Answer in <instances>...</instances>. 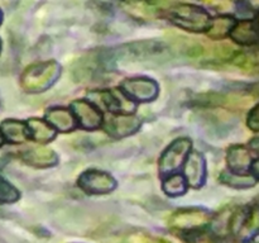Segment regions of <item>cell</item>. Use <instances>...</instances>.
Returning <instances> with one entry per match:
<instances>
[{
  "label": "cell",
  "mask_w": 259,
  "mask_h": 243,
  "mask_svg": "<svg viewBox=\"0 0 259 243\" xmlns=\"http://www.w3.org/2000/svg\"><path fill=\"white\" fill-rule=\"evenodd\" d=\"M61 66L55 60L42 61L28 66L20 76V85L27 93H43L57 81Z\"/></svg>",
  "instance_id": "obj_1"
},
{
  "label": "cell",
  "mask_w": 259,
  "mask_h": 243,
  "mask_svg": "<svg viewBox=\"0 0 259 243\" xmlns=\"http://www.w3.org/2000/svg\"><path fill=\"white\" fill-rule=\"evenodd\" d=\"M113 62L114 57L106 51H91L76 61L72 67V75L77 83H91L109 72L113 67Z\"/></svg>",
  "instance_id": "obj_2"
},
{
  "label": "cell",
  "mask_w": 259,
  "mask_h": 243,
  "mask_svg": "<svg viewBox=\"0 0 259 243\" xmlns=\"http://www.w3.org/2000/svg\"><path fill=\"white\" fill-rule=\"evenodd\" d=\"M210 223V214L204 209L200 208H184L169 217L168 227L174 232L180 233L182 237L189 235V237H200Z\"/></svg>",
  "instance_id": "obj_3"
},
{
  "label": "cell",
  "mask_w": 259,
  "mask_h": 243,
  "mask_svg": "<svg viewBox=\"0 0 259 243\" xmlns=\"http://www.w3.org/2000/svg\"><path fill=\"white\" fill-rule=\"evenodd\" d=\"M169 19L181 29L187 32H205L209 28L210 15L202 8L192 4H179L169 10Z\"/></svg>",
  "instance_id": "obj_4"
},
{
  "label": "cell",
  "mask_w": 259,
  "mask_h": 243,
  "mask_svg": "<svg viewBox=\"0 0 259 243\" xmlns=\"http://www.w3.org/2000/svg\"><path fill=\"white\" fill-rule=\"evenodd\" d=\"M169 48L164 43L156 40H142L120 47L118 56L132 61H163L169 57Z\"/></svg>",
  "instance_id": "obj_5"
},
{
  "label": "cell",
  "mask_w": 259,
  "mask_h": 243,
  "mask_svg": "<svg viewBox=\"0 0 259 243\" xmlns=\"http://www.w3.org/2000/svg\"><path fill=\"white\" fill-rule=\"evenodd\" d=\"M191 146V139L186 138V137L175 139L159 157L158 169L161 175L175 174L186 161Z\"/></svg>",
  "instance_id": "obj_6"
},
{
  "label": "cell",
  "mask_w": 259,
  "mask_h": 243,
  "mask_svg": "<svg viewBox=\"0 0 259 243\" xmlns=\"http://www.w3.org/2000/svg\"><path fill=\"white\" fill-rule=\"evenodd\" d=\"M89 98L93 99L96 105L103 106L110 113L129 114L136 110V104L133 100L129 99L123 91H118L116 89L93 91L89 94Z\"/></svg>",
  "instance_id": "obj_7"
},
{
  "label": "cell",
  "mask_w": 259,
  "mask_h": 243,
  "mask_svg": "<svg viewBox=\"0 0 259 243\" xmlns=\"http://www.w3.org/2000/svg\"><path fill=\"white\" fill-rule=\"evenodd\" d=\"M121 91L132 100L139 103H149L158 96L159 86L153 78L144 77H131L125 78L120 85Z\"/></svg>",
  "instance_id": "obj_8"
},
{
  "label": "cell",
  "mask_w": 259,
  "mask_h": 243,
  "mask_svg": "<svg viewBox=\"0 0 259 243\" xmlns=\"http://www.w3.org/2000/svg\"><path fill=\"white\" fill-rule=\"evenodd\" d=\"M77 185L82 191L88 194H109L115 190L116 181L108 172L99 170H88L82 172L77 179Z\"/></svg>",
  "instance_id": "obj_9"
},
{
  "label": "cell",
  "mask_w": 259,
  "mask_h": 243,
  "mask_svg": "<svg viewBox=\"0 0 259 243\" xmlns=\"http://www.w3.org/2000/svg\"><path fill=\"white\" fill-rule=\"evenodd\" d=\"M77 124L88 131L98 129L103 124V114L98 106L86 100H75L71 104Z\"/></svg>",
  "instance_id": "obj_10"
},
{
  "label": "cell",
  "mask_w": 259,
  "mask_h": 243,
  "mask_svg": "<svg viewBox=\"0 0 259 243\" xmlns=\"http://www.w3.org/2000/svg\"><path fill=\"white\" fill-rule=\"evenodd\" d=\"M184 170V177L187 182V186L192 189H199L204 185L206 179V161L200 152H190L186 158Z\"/></svg>",
  "instance_id": "obj_11"
},
{
  "label": "cell",
  "mask_w": 259,
  "mask_h": 243,
  "mask_svg": "<svg viewBox=\"0 0 259 243\" xmlns=\"http://www.w3.org/2000/svg\"><path fill=\"white\" fill-rule=\"evenodd\" d=\"M142 126V120L133 114H119L105 123L106 133L114 138H124L134 134Z\"/></svg>",
  "instance_id": "obj_12"
},
{
  "label": "cell",
  "mask_w": 259,
  "mask_h": 243,
  "mask_svg": "<svg viewBox=\"0 0 259 243\" xmlns=\"http://www.w3.org/2000/svg\"><path fill=\"white\" fill-rule=\"evenodd\" d=\"M164 0H123L124 9L141 20H151L159 15Z\"/></svg>",
  "instance_id": "obj_13"
},
{
  "label": "cell",
  "mask_w": 259,
  "mask_h": 243,
  "mask_svg": "<svg viewBox=\"0 0 259 243\" xmlns=\"http://www.w3.org/2000/svg\"><path fill=\"white\" fill-rule=\"evenodd\" d=\"M23 161L37 169H48L58 164V156L53 149L48 147L37 146L22 151L20 153Z\"/></svg>",
  "instance_id": "obj_14"
},
{
  "label": "cell",
  "mask_w": 259,
  "mask_h": 243,
  "mask_svg": "<svg viewBox=\"0 0 259 243\" xmlns=\"http://www.w3.org/2000/svg\"><path fill=\"white\" fill-rule=\"evenodd\" d=\"M227 164L233 174H247L252 165V154L240 144H234L228 148Z\"/></svg>",
  "instance_id": "obj_15"
},
{
  "label": "cell",
  "mask_w": 259,
  "mask_h": 243,
  "mask_svg": "<svg viewBox=\"0 0 259 243\" xmlns=\"http://www.w3.org/2000/svg\"><path fill=\"white\" fill-rule=\"evenodd\" d=\"M229 35L235 43L242 46H253L259 42V28L257 23L253 20H239L235 23Z\"/></svg>",
  "instance_id": "obj_16"
},
{
  "label": "cell",
  "mask_w": 259,
  "mask_h": 243,
  "mask_svg": "<svg viewBox=\"0 0 259 243\" xmlns=\"http://www.w3.org/2000/svg\"><path fill=\"white\" fill-rule=\"evenodd\" d=\"M46 120L50 126L57 129L58 132L67 133V132L73 131L77 127V120H76L73 113H71L66 108H51L46 111Z\"/></svg>",
  "instance_id": "obj_17"
},
{
  "label": "cell",
  "mask_w": 259,
  "mask_h": 243,
  "mask_svg": "<svg viewBox=\"0 0 259 243\" xmlns=\"http://www.w3.org/2000/svg\"><path fill=\"white\" fill-rule=\"evenodd\" d=\"M0 133L10 143H24L29 138L27 123L13 119H7L0 124Z\"/></svg>",
  "instance_id": "obj_18"
},
{
  "label": "cell",
  "mask_w": 259,
  "mask_h": 243,
  "mask_svg": "<svg viewBox=\"0 0 259 243\" xmlns=\"http://www.w3.org/2000/svg\"><path fill=\"white\" fill-rule=\"evenodd\" d=\"M27 128L29 136L38 143H47L55 139L56 132L47 122L38 118H30L27 122Z\"/></svg>",
  "instance_id": "obj_19"
},
{
  "label": "cell",
  "mask_w": 259,
  "mask_h": 243,
  "mask_svg": "<svg viewBox=\"0 0 259 243\" xmlns=\"http://www.w3.org/2000/svg\"><path fill=\"white\" fill-rule=\"evenodd\" d=\"M237 20L229 15H222L211 20L207 28V35L214 40H222L230 34Z\"/></svg>",
  "instance_id": "obj_20"
},
{
  "label": "cell",
  "mask_w": 259,
  "mask_h": 243,
  "mask_svg": "<svg viewBox=\"0 0 259 243\" xmlns=\"http://www.w3.org/2000/svg\"><path fill=\"white\" fill-rule=\"evenodd\" d=\"M220 181L234 189H249L257 184V180L248 174H233V172H222L219 177Z\"/></svg>",
  "instance_id": "obj_21"
},
{
  "label": "cell",
  "mask_w": 259,
  "mask_h": 243,
  "mask_svg": "<svg viewBox=\"0 0 259 243\" xmlns=\"http://www.w3.org/2000/svg\"><path fill=\"white\" fill-rule=\"evenodd\" d=\"M230 62L235 66V67L240 68L243 72L249 73V75H258L259 73V58L253 55H248V53L243 52H235Z\"/></svg>",
  "instance_id": "obj_22"
},
{
  "label": "cell",
  "mask_w": 259,
  "mask_h": 243,
  "mask_svg": "<svg viewBox=\"0 0 259 243\" xmlns=\"http://www.w3.org/2000/svg\"><path fill=\"white\" fill-rule=\"evenodd\" d=\"M162 189L169 196H180L187 191V182L184 175L172 174L163 181Z\"/></svg>",
  "instance_id": "obj_23"
},
{
  "label": "cell",
  "mask_w": 259,
  "mask_h": 243,
  "mask_svg": "<svg viewBox=\"0 0 259 243\" xmlns=\"http://www.w3.org/2000/svg\"><path fill=\"white\" fill-rule=\"evenodd\" d=\"M259 230V205H254L250 210L247 212V217H245L244 225L240 232L244 237H249V235L257 234Z\"/></svg>",
  "instance_id": "obj_24"
},
{
  "label": "cell",
  "mask_w": 259,
  "mask_h": 243,
  "mask_svg": "<svg viewBox=\"0 0 259 243\" xmlns=\"http://www.w3.org/2000/svg\"><path fill=\"white\" fill-rule=\"evenodd\" d=\"M20 194L17 187L0 176V204H12L19 199Z\"/></svg>",
  "instance_id": "obj_25"
},
{
  "label": "cell",
  "mask_w": 259,
  "mask_h": 243,
  "mask_svg": "<svg viewBox=\"0 0 259 243\" xmlns=\"http://www.w3.org/2000/svg\"><path fill=\"white\" fill-rule=\"evenodd\" d=\"M247 124L253 132H259V103L248 114Z\"/></svg>",
  "instance_id": "obj_26"
},
{
  "label": "cell",
  "mask_w": 259,
  "mask_h": 243,
  "mask_svg": "<svg viewBox=\"0 0 259 243\" xmlns=\"http://www.w3.org/2000/svg\"><path fill=\"white\" fill-rule=\"evenodd\" d=\"M128 243H159V239H154V238L148 237L146 234H141V233H137V234H132L131 237L126 240Z\"/></svg>",
  "instance_id": "obj_27"
},
{
  "label": "cell",
  "mask_w": 259,
  "mask_h": 243,
  "mask_svg": "<svg viewBox=\"0 0 259 243\" xmlns=\"http://www.w3.org/2000/svg\"><path fill=\"white\" fill-rule=\"evenodd\" d=\"M250 170H252L253 172L252 176L254 177L255 180H259V158L255 159L254 162H252V165H250Z\"/></svg>",
  "instance_id": "obj_28"
},
{
  "label": "cell",
  "mask_w": 259,
  "mask_h": 243,
  "mask_svg": "<svg viewBox=\"0 0 259 243\" xmlns=\"http://www.w3.org/2000/svg\"><path fill=\"white\" fill-rule=\"evenodd\" d=\"M4 143V138H3V136H2V133H0V146H2V144Z\"/></svg>",
  "instance_id": "obj_29"
},
{
  "label": "cell",
  "mask_w": 259,
  "mask_h": 243,
  "mask_svg": "<svg viewBox=\"0 0 259 243\" xmlns=\"http://www.w3.org/2000/svg\"><path fill=\"white\" fill-rule=\"evenodd\" d=\"M202 2H205V3H209V4H210V3H214V0H202Z\"/></svg>",
  "instance_id": "obj_30"
},
{
  "label": "cell",
  "mask_w": 259,
  "mask_h": 243,
  "mask_svg": "<svg viewBox=\"0 0 259 243\" xmlns=\"http://www.w3.org/2000/svg\"><path fill=\"white\" fill-rule=\"evenodd\" d=\"M257 25H258V28H259V14H258V18H257Z\"/></svg>",
  "instance_id": "obj_31"
},
{
  "label": "cell",
  "mask_w": 259,
  "mask_h": 243,
  "mask_svg": "<svg viewBox=\"0 0 259 243\" xmlns=\"http://www.w3.org/2000/svg\"><path fill=\"white\" fill-rule=\"evenodd\" d=\"M2 18H3V14H2V12H0V23H2Z\"/></svg>",
  "instance_id": "obj_32"
},
{
  "label": "cell",
  "mask_w": 259,
  "mask_h": 243,
  "mask_svg": "<svg viewBox=\"0 0 259 243\" xmlns=\"http://www.w3.org/2000/svg\"><path fill=\"white\" fill-rule=\"evenodd\" d=\"M0 48H2V42H0Z\"/></svg>",
  "instance_id": "obj_33"
}]
</instances>
